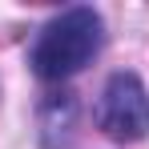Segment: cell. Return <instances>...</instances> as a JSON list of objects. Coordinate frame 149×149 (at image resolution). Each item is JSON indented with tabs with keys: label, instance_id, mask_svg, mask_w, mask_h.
Instances as JSON below:
<instances>
[{
	"label": "cell",
	"instance_id": "obj_2",
	"mask_svg": "<svg viewBox=\"0 0 149 149\" xmlns=\"http://www.w3.org/2000/svg\"><path fill=\"white\" fill-rule=\"evenodd\" d=\"M97 125L113 141H141L149 137V93L137 73H113L97 101Z\"/></svg>",
	"mask_w": 149,
	"mask_h": 149
},
{
	"label": "cell",
	"instance_id": "obj_1",
	"mask_svg": "<svg viewBox=\"0 0 149 149\" xmlns=\"http://www.w3.org/2000/svg\"><path fill=\"white\" fill-rule=\"evenodd\" d=\"M105 45V24L93 8L77 4L65 8L61 16H52L49 24L36 32L32 52H28V65L40 81H69L73 73H81Z\"/></svg>",
	"mask_w": 149,
	"mask_h": 149
}]
</instances>
